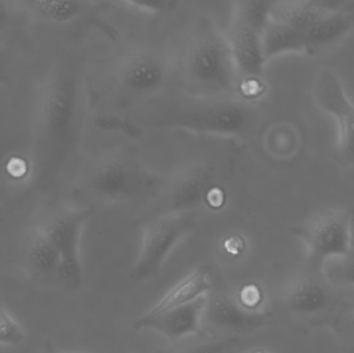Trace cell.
Returning a JSON list of instances; mask_svg holds the SVG:
<instances>
[{
	"label": "cell",
	"instance_id": "3",
	"mask_svg": "<svg viewBox=\"0 0 354 353\" xmlns=\"http://www.w3.org/2000/svg\"><path fill=\"white\" fill-rule=\"evenodd\" d=\"M272 1L233 2L226 37L234 60L241 97L252 101L263 86V31Z\"/></svg>",
	"mask_w": 354,
	"mask_h": 353
},
{
	"label": "cell",
	"instance_id": "18",
	"mask_svg": "<svg viewBox=\"0 0 354 353\" xmlns=\"http://www.w3.org/2000/svg\"><path fill=\"white\" fill-rule=\"evenodd\" d=\"M31 8L46 21L54 24H71L82 17L101 15L107 10L109 4L105 2L68 1H31Z\"/></svg>",
	"mask_w": 354,
	"mask_h": 353
},
{
	"label": "cell",
	"instance_id": "2",
	"mask_svg": "<svg viewBox=\"0 0 354 353\" xmlns=\"http://www.w3.org/2000/svg\"><path fill=\"white\" fill-rule=\"evenodd\" d=\"M178 73L179 89L185 93L199 97H241L226 33L209 17H200L192 26L181 51Z\"/></svg>",
	"mask_w": 354,
	"mask_h": 353
},
{
	"label": "cell",
	"instance_id": "7",
	"mask_svg": "<svg viewBox=\"0 0 354 353\" xmlns=\"http://www.w3.org/2000/svg\"><path fill=\"white\" fill-rule=\"evenodd\" d=\"M197 225L193 211L162 213L145 224L132 279L143 282L159 275L164 261L176 245Z\"/></svg>",
	"mask_w": 354,
	"mask_h": 353
},
{
	"label": "cell",
	"instance_id": "19",
	"mask_svg": "<svg viewBox=\"0 0 354 353\" xmlns=\"http://www.w3.org/2000/svg\"><path fill=\"white\" fill-rule=\"evenodd\" d=\"M27 258L31 269L39 277L57 276L60 256L41 228L33 232L29 238Z\"/></svg>",
	"mask_w": 354,
	"mask_h": 353
},
{
	"label": "cell",
	"instance_id": "20",
	"mask_svg": "<svg viewBox=\"0 0 354 353\" xmlns=\"http://www.w3.org/2000/svg\"><path fill=\"white\" fill-rule=\"evenodd\" d=\"M322 273L330 284L337 287L354 288V234L351 252L344 258L328 263L322 267Z\"/></svg>",
	"mask_w": 354,
	"mask_h": 353
},
{
	"label": "cell",
	"instance_id": "28",
	"mask_svg": "<svg viewBox=\"0 0 354 353\" xmlns=\"http://www.w3.org/2000/svg\"><path fill=\"white\" fill-rule=\"evenodd\" d=\"M245 353H272L268 352V350H263V348H255V350H249V352H245Z\"/></svg>",
	"mask_w": 354,
	"mask_h": 353
},
{
	"label": "cell",
	"instance_id": "12",
	"mask_svg": "<svg viewBox=\"0 0 354 353\" xmlns=\"http://www.w3.org/2000/svg\"><path fill=\"white\" fill-rule=\"evenodd\" d=\"M216 186V173L208 166H191L183 170L164 190L166 209L163 213L193 211L209 203L210 192Z\"/></svg>",
	"mask_w": 354,
	"mask_h": 353
},
{
	"label": "cell",
	"instance_id": "17",
	"mask_svg": "<svg viewBox=\"0 0 354 353\" xmlns=\"http://www.w3.org/2000/svg\"><path fill=\"white\" fill-rule=\"evenodd\" d=\"M212 289L210 271L206 265L196 267L191 274L174 285L149 312L145 315L153 316L169 309L194 302L206 296Z\"/></svg>",
	"mask_w": 354,
	"mask_h": 353
},
{
	"label": "cell",
	"instance_id": "6",
	"mask_svg": "<svg viewBox=\"0 0 354 353\" xmlns=\"http://www.w3.org/2000/svg\"><path fill=\"white\" fill-rule=\"evenodd\" d=\"M330 0L272 1L263 31L266 61L292 52H304L306 33Z\"/></svg>",
	"mask_w": 354,
	"mask_h": 353
},
{
	"label": "cell",
	"instance_id": "25",
	"mask_svg": "<svg viewBox=\"0 0 354 353\" xmlns=\"http://www.w3.org/2000/svg\"><path fill=\"white\" fill-rule=\"evenodd\" d=\"M223 248L227 254L239 256L245 250V240L239 236H230L223 242Z\"/></svg>",
	"mask_w": 354,
	"mask_h": 353
},
{
	"label": "cell",
	"instance_id": "27",
	"mask_svg": "<svg viewBox=\"0 0 354 353\" xmlns=\"http://www.w3.org/2000/svg\"><path fill=\"white\" fill-rule=\"evenodd\" d=\"M348 327L349 331L351 332V334L354 336V307L353 310L349 312L348 315Z\"/></svg>",
	"mask_w": 354,
	"mask_h": 353
},
{
	"label": "cell",
	"instance_id": "5",
	"mask_svg": "<svg viewBox=\"0 0 354 353\" xmlns=\"http://www.w3.org/2000/svg\"><path fill=\"white\" fill-rule=\"evenodd\" d=\"M290 232L301 240L310 263L319 271L328 263L344 258L351 252L354 209L319 211L293 226Z\"/></svg>",
	"mask_w": 354,
	"mask_h": 353
},
{
	"label": "cell",
	"instance_id": "24",
	"mask_svg": "<svg viewBox=\"0 0 354 353\" xmlns=\"http://www.w3.org/2000/svg\"><path fill=\"white\" fill-rule=\"evenodd\" d=\"M130 10L136 12H145L149 15L168 14L174 12L178 8L179 2L177 1H128L124 2Z\"/></svg>",
	"mask_w": 354,
	"mask_h": 353
},
{
	"label": "cell",
	"instance_id": "10",
	"mask_svg": "<svg viewBox=\"0 0 354 353\" xmlns=\"http://www.w3.org/2000/svg\"><path fill=\"white\" fill-rule=\"evenodd\" d=\"M91 213V209H62L50 216L41 227L60 256L57 277L72 288H78L82 283L80 240Z\"/></svg>",
	"mask_w": 354,
	"mask_h": 353
},
{
	"label": "cell",
	"instance_id": "22",
	"mask_svg": "<svg viewBox=\"0 0 354 353\" xmlns=\"http://www.w3.org/2000/svg\"><path fill=\"white\" fill-rule=\"evenodd\" d=\"M236 302L245 310L258 312L264 302L263 289L255 282L243 284L237 292Z\"/></svg>",
	"mask_w": 354,
	"mask_h": 353
},
{
	"label": "cell",
	"instance_id": "29",
	"mask_svg": "<svg viewBox=\"0 0 354 353\" xmlns=\"http://www.w3.org/2000/svg\"><path fill=\"white\" fill-rule=\"evenodd\" d=\"M48 353H82V352H50Z\"/></svg>",
	"mask_w": 354,
	"mask_h": 353
},
{
	"label": "cell",
	"instance_id": "13",
	"mask_svg": "<svg viewBox=\"0 0 354 353\" xmlns=\"http://www.w3.org/2000/svg\"><path fill=\"white\" fill-rule=\"evenodd\" d=\"M354 27V2L330 0L308 29L304 53L315 56L351 32Z\"/></svg>",
	"mask_w": 354,
	"mask_h": 353
},
{
	"label": "cell",
	"instance_id": "8",
	"mask_svg": "<svg viewBox=\"0 0 354 353\" xmlns=\"http://www.w3.org/2000/svg\"><path fill=\"white\" fill-rule=\"evenodd\" d=\"M80 80L76 64L66 62L46 83L41 97V122L51 138L72 135L78 120Z\"/></svg>",
	"mask_w": 354,
	"mask_h": 353
},
{
	"label": "cell",
	"instance_id": "9",
	"mask_svg": "<svg viewBox=\"0 0 354 353\" xmlns=\"http://www.w3.org/2000/svg\"><path fill=\"white\" fill-rule=\"evenodd\" d=\"M88 188L97 198L109 202H122L137 195L158 189L151 173L132 160L107 155L97 160L88 175Z\"/></svg>",
	"mask_w": 354,
	"mask_h": 353
},
{
	"label": "cell",
	"instance_id": "23",
	"mask_svg": "<svg viewBox=\"0 0 354 353\" xmlns=\"http://www.w3.org/2000/svg\"><path fill=\"white\" fill-rule=\"evenodd\" d=\"M239 343L241 339L239 337H230L216 341L194 344L193 346H189L178 353H231Z\"/></svg>",
	"mask_w": 354,
	"mask_h": 353
},
{
	"label": "cell",
	"instance_id": "21",
	"mask_svg": "<svg viewBox=\"0 0 354 353\" xmlns=\"http://www.w3.org/2000/svg\"><path fill=\"white\" fill-rule=\"evenodd\" d=\"M25 333L0 300V346L17 347L24 341Z\"/></svg>",
	"mask_w": 354,
	"mask_h": 353
},
{
	"label": "cell",
	"instance_id": "14",
	"mask_svg": "<svg viewBox=\"0 0 354 353\" xmlns=\"http://www.w3.org/2000/svg\"><path fill=\"white\" fill-rule=\"evenodd\" d=\"M287 307L301 317H317L328 312L336 303L335 286L322 275L301 274L292 280L285 294Z\"/></svg>",
	"mask_w": 354,
	"mask_h": 353
},
{
	"label": "cell",
	"instance_id": "11",
	"mask_svg": "<svg viewBox=\"0 0 354 353\" xmlns=\"http://www.w3.org/2000/svg\"><path fill=\"white\" fill-rule=\"evenodd\" d=\"M314 97L319 107L333 115L338 124L336 151L339 159L347 165L354 166V104L333 70H324L318 75Z\"/></svg>",
	"mask_w": 354,
	"mask_h": 353
},
{
	"label": "cell",
	"instance_id": "16",
	"mask_svg": "<svg viewBox=\"0 0 354 353\" xmlns=\"http://www.w3.org/2000/svg\"><path fill=\"white\" fill-rule=\"evenodd\" d=\"M206 311L208 318L214 325L237 332L259 329L270 319L268 313L245 310L237 302L225 296L212 298L210 303L207 300Z\"/></svg>",
	"mask_w": 354,
	"mask_h": 353
},
{
	"label": "cell",
	"instance_id": "4",
	"mask_svg": "<svg viewBox=\"0 0 354 353\" xmlns=\"http://www.w3.org/2000/svg\"><path fill=\"white\" fill-rule=\"evenodd\" d=\"M172 75L169 58L151 46L130 48L118 58L111 75L112 89L122 108H133L165 90Z\"/></svg>",
	"mask_w": 354,
	"mask_h": 353
},
{
	"label": "cell",
	"instance_id": "26",
	"mask_svg": "<svg viewBox=\"0 0 354 353\" xmlns=\"http://www.w3.org/2000/svg\"><path fill=\"white\" fill-rule=\"evenodd\" d=\"M8 17V8L6 2L0 1V29L4 26Z\"/></svg>",
	"mask_w": 354,
	"mask_h": 353
},
{
	"label": "cell",
	"instance_id": "15",
	"mask_svg": "<svg viewBox=\"0 0 354 353\" xmlns=\"http://www.w3.org/2000/svg\"><path fill=\"white\" fill-rule=\"evenodd\" d=\"M206 306L207 298L202 296L189 304L169 309L153 316L143 315L135 321L134 327L136 330H153L169 339H181L198 333Z\"/></svg>",
	"mask_w": 354,
	"mask_h": 353
},
{
	"label": "cell",
	"instance_id": "1",
	"mask_svg": "<svg viewBox=\"0 0 354 353\" xmlns=\"http://www.w3.org/2000/svg\"><path fill=\"white\" fill-rule=\"evenodd\" d=\"M134 109L138 128H179L227 137L248 136L255 117L252 102L243 97H199L181 89H165Z\"/></svg>",
	"mask_w": 354,
	"mask_h": 353
}]
</instances>
